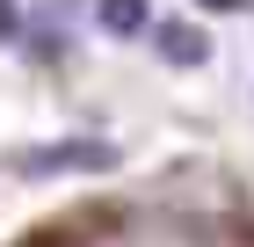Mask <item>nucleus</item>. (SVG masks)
I'll list each match as a JSON object with an SVG mask.
<instances>
[{
    "instance_id": "nucleus-1",
    "label": "nucleus",
    "mask_w": 254,
    "mask_h": 247,
    "mask_svg": "<svg viewBox=\"0 0 254 247\" xmlns=\"http://www.w3.org/2000/svg\"><path fill=\"white\" fill-rule=\"evenodd\" d=\"M7 247H254V204L189 182H131L59 204Z\"/></svg>"
}]
</instances>
